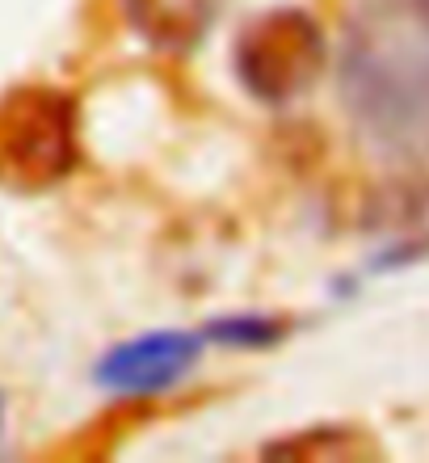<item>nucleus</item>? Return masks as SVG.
I'll use <instances>...</instances> for the list:
<instances>
[{
    "instance_id": "obj_8",
    "label": "nucleus",
    "mask_w": 429,
    "mask_h": 463,
    "mask_svg": "<svg viewBox=\"0 0 429 463\" xmlns=\"http://www.w3.org/2000/svg\"><path fill=\"white\" fill-rule=\"evenodd\" d=\"M0 430H5V392H0Z\"/></svg>"
},
{
    "instance_id": "obj_7",
    "label": "nucleus",
    "mask_w": 429,
    "mask_h": 463,
    "mask_svg": "<svg viewBox=\"0 0 429 463\" xmlns=\"http://www.w3.org/2000/svg\"><path fill=\"white\" fill-rule=\"evenodd\" d=\"M291 329L294 320L278 317V312H232V317L207 320L202 337L223 350H274L291 337Z\"/></svg>"
},
{
    "instance_id": "obj_1",
    "label": "nucleus",
    "mask_w": 429,
    "mask_h": 463,
    "mask_svg": "<svg viewBox=\"0 0 429 463\" xmlns=\"http://www.w3.org/2000/svg\"><path fill=\"white\" fill-rule=\"evenodd\" d=\"M337 98L362 156L392 177L429 182V0H354Z\"/></svg>"
},
{
    "instance_id": "obj_5",
    "label": "nucleus",
    "mask_w": 429,
    "mask_h": 463,
    "mask_svg": "<svg viewBox=\"0 0 429 463\" xmlns=\"http://www.w3.org/2000/svg\"><path fill=\"white\" fill-rule=\"evenodd\" d=\"M219 9L223 0H123L131 34L164 60H185L210 34Z\"/></svg>"
},
{
    "instance_id": "obj_6",
    "label": "nucleus",
    "mask_w": 429,
    "mask_h": 463,
    "mask_svg": "<svg viewBox=\"0 0 429 463\" xmlns=\"http://www.w3.org/2000/svg\"><path fill=\"white\" fill-rule=\"evenodd\" d=\"M266 463H362L383 459V447L375 434L350 421H320V426L294 430L261 447Z\"/></svg>"
},
{
    "instance_id": "obj_2",
    "label": "nucleus",
    "mask_w": 429,
    "mask_h": 463,
    "mask_svg": "<svg viewBox=\"0 0 429 463\" xmlns=\"http://www.w3.org/2000/svg\"><path fill=\"white\" fill-rule=\"evenodd\" d=\"M80 101L60 85L25 80L0 93V190L47 194L80 169Z\"/></svg>"
},
{
    "instance_id": "obj_3",
    "label": "nucleus",
    "mask_w": 429,
    "mask_h": 463,
    "mask_svg": "<svg viewBox=\"0 0 429 463\" xmlns=\"http://www.w3.org/2000/svg\"><path fill=\"white\" fill-rule=\"evenodd\" d=\"M329 68V38L324 25L299 5L257 13L236 34L232 72L257 106H291L316 89Z\"/></svg>"
},
{
    "instance_id": "obj_4",
    "label": "nucleus",
    "mask_w": 429,
    "mask_h": 463,
    "mask_svg": "<svg viewBox=\"0 0 429 463\" xmlns=\"http://www.w3.org/2000/svg\"><path fill=\"white\" fill-rule=\"evenodd\" d=\"M202 342L207 337L182 329L139 333L131 342H118L101 354L98 366H93V383L114 392V396H131V401L173 392L198 366Z\"/></svg>"
}]
</instances>
